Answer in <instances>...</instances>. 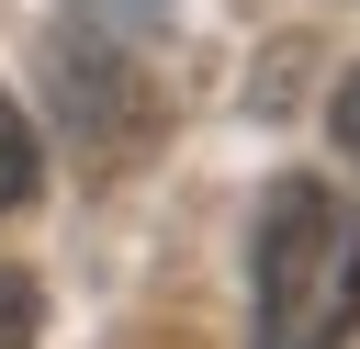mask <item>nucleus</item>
Returning a JSON list of instances; mask_svg holds the SVG:
<instances>
[{
	"instance_id": "obj_3",
	"label": "nucleus",
	"mask_w": 360,
	"mask_h": 349,
	"mask_svg": "<svg viewBox=\"0 0 360 349\" xmlns=\"http://www.w3.org/2000/svg\"><path fill=\"white\" fill-rule=\"evenodd\" d=\"M34 169H45V158H34V124H22V101L0 90V214L34 203Z\"/></svg>"
},
{
	"instance_id": "obj_1",
	"label": "nucleus",
	"mask_w": 360,
	"mask_h": 349,
	"mask_svg": "<svg viewBox=\"0 0 360 349\" xmlns=\"http://www.w3.org/2000/svg\"><path fill=\"white\" fill-rule=\"evenodd\" d=\"M360 338V203L315 169L259 191L248 225V349H349Z\"/></svg>"
},
{
	"instance_id": "obj_5",
	"label": "nucleus",
	"mask_w": 360,
	"mask_h": 349,
	"mask_svg": "<svg viewBox=\"0 0 360 349\" xmlns=\"http://www.w3.org/2000/svg\"><path fill=\"white\" fill-rule=\"evenodd\" d=\"M68 11H79L90 34H124V45H135V34H146V23L169 11V0H68Z\"/></svg>"
},
{
	"instance_id": "obj_2",
	"label": "nucleus",
	"mask_w": 360,
	"mask_h": 349,
	"mask_svg": "<svg viewBox=\"0 0 360 349\" xmlns=\"http://www.w3.org/2000/svg\"><path fill=\"white\" fill-rule=\"evenodd\" d=\"M45 90H56V135L79 146V169H124L158 146V90H146L124 34H68Z\"/></svg>"
},
{
	"instance_id": "obj_6",
	"label": "nucleus",
	"mask_w": 360,
	"mask_h": 349,
	"mask_svg": "<svg viewBox=\"0 0 360 349\" xmlns=\"http://www.w3.org/2000/svg\"><path fill=\"white\" fill-rule=\"evenodd\" d=\"M326 135H338V158H360V68L338 79V101H326Z\"/></svg>"
},
{
	"instance_id": "obj_4",
	"label": "nucleus",
	"mask_w": 360,
	"mask_h": 349,
	"mask_svg": "<svg viewBox=\"0 0 360 349\" xmlns=\"http://www.w3.org/2000/svg\"><path fill=\"white\" fill-rule=\"evenodd\" d=\"M34 326H45V293H34V270H0V349H34Z\"/></svg>"
}]
</instances>
